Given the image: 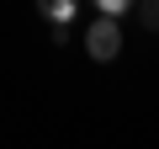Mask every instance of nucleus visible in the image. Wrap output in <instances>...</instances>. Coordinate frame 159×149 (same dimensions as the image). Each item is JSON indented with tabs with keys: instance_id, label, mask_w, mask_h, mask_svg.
I'll return each mask as SVG.
<instances>
[{
	"instance_id": "f257e3e1",
	"label": "nucleus",
	"mask_w": 159,
	"mask_h": 149,
	"mask_svg": "<svg viewBox=\"0 0 159 149\" xmlns=\"http://www.w3.org/2000/svg\"><path fill=\"white\" fill-rule=\"evenodd\" d=\"M85 48H90V59L96 64H111L117 53H122V27H117V16H96L90 27H85Z\"/></svg>"
},
{
	"instance_id": "f03ea898",
	"label": "nucleus",
	"mask_w": 159,
	"mask_h": 149,
	"mask_svg": "<svg viewBox=\"0 0 159 149\" xmlns=\"http://www.w3.org/2000/svg\"><path fill=\"white\" fill-rule=\"evenodd\" d=\"M74 6H80V0H37V11H43L48 27L53 22H74Z\"/></svg>"
},
{
	"instance_id": "7ed1b4c3",
	"label": "nucleus",
	"mask_w": 159,
	"mask_h": 149,
	"mask_svg": "<svg viewBox=\"0 0 159 149\" xmlns=\"http://www.w3.org/2000/svg\"><path fill=\"white\" fill-rule=\"evenodd\" d=\"M138 16H143L148 32H159V0H138Z\"/></svg>"
},
{
	"instance_id": "20e7f679",
	"label": "nucleus",
	"mask_w": 159,
	"mask_h": 149,
	"mask_svg": "<svg viewBox=\"0 0 159 149\" xmlns=\"http://www.w3.org/2000/svg\"><path fill=\"white\" fill-rule=\"evenodd\" d=\"M127 6H138V0H96V11H106V16H122Z\"/></svg>"
}]
</instances>
